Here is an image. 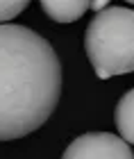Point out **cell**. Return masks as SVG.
Wrapping results in <instances>:
<instances>
[{
    "mask_svg": "<svg viewBox=\"0 0 134 159\" xmlns=\"http://www.w3.org/2000/svg\"><path fill=\"white\" fill-rule=\"evenodd\" d=\"M125 2H130V5H134V0H125Z\"/></svg>",
    "mask_w": 134,
    "mask_h": 159,
    "instance_id": "8",
    "label": "cell"
},
{
    "mask_svg": "<svg viewBox=\"0 0 134 159\" xmlns=\"http://www.w3.org/2000/svg\"><path fill=\"white\" fill-rule=\"evenodd\" d=\"M27 5H30V0H0V25L18 16Z\"/></svg>",
    "mask_w": 134,
    "mask_h": 159,
    "instance_id": "6",
    "label": "cell"
},
{
    "mask_svg": "<svg viewBox=\"0 0 134 159\" xmlns=\"http://www.w3.org/2000/svg\"><path fill=\"white\" fill-rule=\"evenodd\" d=\"M114 120H116L121 139L127 143V146L130 143L134 146V89H130L118 100L116 111H114Z\"/></svg>",
    "mask_w": 134,
    "mask_h": 159,
    "instance_id": "5",
    "label": "cell"
},
{
    "mask_svg": "<svg viewBox=\"0 0 134 159\" xmlns=\"http://www.w3.org/2000/svg\"><path fill=\"white\" fill-rule=\"evenodd\" d=\"M61 96V64L50 41L25 25H0V141L32 134Z\"/></svg>",
    "mask_w": 134,
    "mask_h": 159,
    "instance_id": "1",
    "label": "cell"
},
{
    "mask_svg": "<svg viewBox=\"0 0 134 159\" xmlns=\"http://www.w3.org/2000/svg\"><path fill=\"white\" fill-rule=\"evenodd\" d=\"M84 48L100 80L134 73V9L107 7L98 11L87 25Z\"/></svg>",
    "mask_w": 134,
    "mask_h": 159,
    "instance_id": "2",
    "label": "cell"
},
{
    "mask_svg": "<svg viewBox=\"0 0 134 159\" xmlns=\"http://www.w3.org/2000/svg\"><path fill=\"white\" fill-rule=\"evenodd\" d=\"M43 11L57 23H73L91 7V0H39Z\"/></svg>",
    "mask_w": 134,
    "mask_h": 159,
    "instance_id": "4",
    "label": "cell"
},
{
    "mask_svg": "<svg viewBox=\"0 0 134 159\" xmlns=\"http://www.w3.org/2000/svg\"><path fill=\"white\" fill-rule=\"evenodd\" d=\"M61 159H134V152L116 134L87 132L68 143Z\"/></svg>",
    "mask_w": 134,
    "mask_h": 159,
    "instance_id": "3",
    "label": "cell"
},
{
    "mask_svg": "<svg viewBox=\"0 0 134 159\" xmlns=\"http://www.w3.org/2000/svg\"><path fill=\"white\" fill-rule=\"evenodd\" d=\"M107 7H109V0H91V9H93L96 14L107 9Z\"/></svg>",
    "mask_w": 134,
    "mask_h": 159,
    "instance_id": "7",
    "label": "cell"
}]
</instances>
